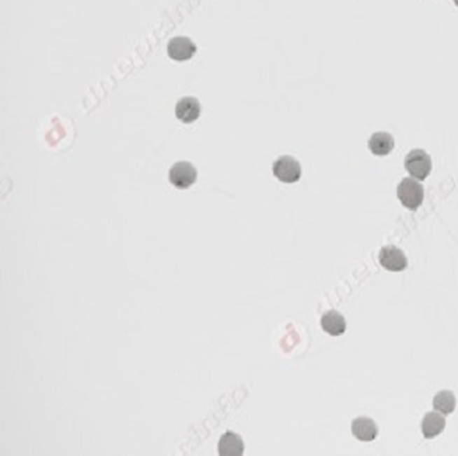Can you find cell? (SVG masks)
<instances>
[{"label": "cell", "mask_w": 458, "mask_h": 456, "mask_svg": "<svg viewBox=\"0 0 458 456\" xmlns=\"http://www.w3.org/2000/svg\"><path fill=\"white\" fill-rule=\"evenodd\" d=\"M422 434L426 439H433L438 434H441L446 428V419H444V414H440L438 411L435 413H427L422 419Z\"/></svg>", "instance_id": "cell-9"}, {"label": "cell", "mask_w": 458, "mask_h": 456, "mask_svg": "<svg viewBox=\"0 0 458 456\" xmlns=\"http://www.w3.org/2000/svg\"><path fill=\"white\" fill-rule=\"evenodd\" d=\"M197 180V169L191 163L179 161L171 167L169 171V181L171 185L177 189H188L191 188Z\"/></svg>", "instance_id": "cell-3"}, {"label": "cell", "mask_w": 458, "mask_h": 456, "mask_svg": "<svg viewBox=\"0 0 458 456\" xmlns=\"http://www.w3.org/2000/svg\"><path fill=\"white\" fill-rule=\"evenodd\" d=\"M397 197L403 207L415 211L422 205L424 188L415 179H403L397 186Z\"/></svg>", "instance_id": "cell-1"}, {"label": "cell", "mask_w": 458, "mask_h": 456, "mask_svg": "<svg viewBox=\"0 0 458 456\" xmlns=\"http://www.w3.org/2000/svg\"><path fill=\"white\" fill-rule=\"evenodd\" d=\"M352 434L359 441L371 442L377 436H379V427H377V424L373 419L356 417L352 422Z\"/></svg>", "instance_id": "cell-8"}, {"label": "cell", "mask_w": 458, "mask_h": 456, "mask_svg": "<svg viewBox=\"0 0 458 456\" xmlns=\"http://www.w3.org/2000/svg\"><path fill=\"white\" fill-rule=\"evenodd\" d=\"M454 4L458 6V0H454Z\"/></svg>", "instance_id": "cell-14"}, {"label": "cell", "mask_w": 458, "mask_h": 456, "mask_svg": "<svg viewBox=\"0 0 458 456\" xmlns=\"http://www.w3.org/2000/svg\"><path fill=\"white\" fill-rule=\"evenodd\" d=\"M455 406H457V399L454 396V392L441 391V392H438L436 396L433 397L435 411L444 414V416H447V414H452L455 411Z\"/></svg>", "instance_id": "cell-13"}, {"label": "cell", "mask_w": 458, "mask_h": 456, "mask_svg": "<svg viewBox=\"0 0 458 456\" xmlns=\"http://www.w3.org/2000/svg\"><path fill=\"white\" fill-rule=\"evenodd\" d=\"M202 106L197 99L194 97H183L177 102L175 105V116L177 119L183 122V124H193L194 120L200 118Z\"/></svg>", "instance_id": "cell-7"}, {"label": "cell", "mask_w": 458, "mask_h": 456, "mask_svg": "<svg viewBox=\"0 0 458 456\" xmlns=\"http://www.w3.org/2000/svg\"><path fill=\"white\" fill-rule=\"evenodd\" d=\"M218 450L221 456H241L244 453V442H242L240 434L228 431L222 434Z\"/></svg>", "instance_id": "cell-10"}, {"label": "cell", "mask_w": 458, "mask_h": 456, "mask_svg": "<svg viewBox=\"0 0 458 456\" xmlns=\"http://www.w3.org/2000/svg\"><path fill=\"white\" fill-rule=\"evenodd\" d=\"M321 326L322 330L328 333L330 336H341L342 333L346 331L347 324H346V319L342 317L340 312L328 311L321 317Z\"/></svg>", "instance_id": "cell-12"}, {"label": "cell", "mask_w": 458, "mask_h": 456, "mask_svg": "<svg viewBox=\"0 0 458 456\" xmlns=\"http://www.w3.org/2000/svg\"><path fill=\"white\" fill-rule=\"evenodd\" d=\"M369 151H371L377 156H387L393 152L394 148V138L389 133L379 132L374 133L371 138H369Z\"/></svg>", "instance_id": "cell-11"}, {"label": "cell", "mask_w": 458, "mask_h": 456, "mask_svg": "<svg viewBox=\"0 0 458 456\" xmlns=\"http://www.w3.org/2000/svg\"><path fill=\"white\" fill-rule=\"evenodd\" d=\"M407 172L416 180H426L432 172V158L426 151L415 148L405 156Z\"/></svg>", "instance_id": "cell-2"}, {"label": "cell", "mask_w": 458, "mask_h": 456, "mask_svg": "<svg viewBox=\"0 0 458 456\" xmlns=\"http://www.w3.org/2000/svg\"><path fill=\"white\" fill-rule=\"evenodd\" d=\"M379 263L383 269L389 272H402L408 266V260L399 247L387 246L380 250Z\"/></svg>", "instance_id": "cell-5"}, {"label": "cell", "mask_w": 458, "mask_h": 456, "mask_svg": "<svg viewBox=\"0 0 458 456\" xmlns=\"http://www.w3.org/2000/svg\"><path fill=\"white\" fill-rule=\"evenodd\" d=\"M272 172L280 181L284 183H296L300 180L302 167L300 163L289 155H284L274 163Z\"/></svg>", "instance_id": "cell-4"}, {"label": "cell", "mask_w": 458, "mask_h": 456, "mask_svg": "<svg viewBox=\"0 0 458 456\" xmlns=\"http://www.w3.org/2000/svg\"><path fill=\"white\" fill-rule=\"evenodd\" d=\"M196 44L190 38L177 36L172 38L167 44V55L174 61H188L196 53Z\"/></svg>", "instance_id": "cell-6"}]
</instances>
